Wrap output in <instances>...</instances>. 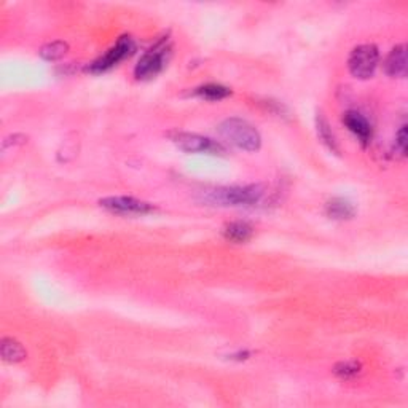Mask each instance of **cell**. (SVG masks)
Masks as SVG:
<instances>
[{"mask_svg":"<svg viewBox=\"0 0 408 408\" xmlns=\"http://www.w3.org/2000/svg\"><path fill=\"white\" fill-rule=\"evenodd\" d=\"M267 189L263 185H240L211 190L204 195V201L214 206H256L263 200Z\"/></svg>","mask_w":408,"mask_h":408,"instance_id":"obj_1","label":"cell"},{"mask_svg":"<svg viewBox=\"0 0 408 408\" xmlns=\"http://www.w3.org/2000/svg\"><path fill=\"white\" fill-rule=\"evenodd\" d=\"M169 139L179 150L185 153H207V155H227V148L220 142L196 134V132L173 131L169 132Z\"/></svg>","mask_w":408,"mask_h":408,"instance_id":"obj_3","label":"cell"},{"mask_svg":"<svg viewBox=\"0 0 408 408\" xmlns=\"http://www.w3.org/2000/svg\"><path fill=\"white\" fill-rule=\"evenodd\" d=\"M379 63V52L373 43H363L352 49L348 59V68L352 77L367 80L373 77Z\"/></svg>","mask_w":408,"mask_h":408,"instance_id":"obj_4","label":"cell"},{"mask_svg":"<svg viewBox=\"0 0 408 408\" xmlns=\"http://www.w3.org/2000/svg\"><path fill=\"white\" fill-rule=\"evenodd\" d=\"M384 72L389 77H399V79H404L407 75V47L404 43L391 49L384 61Z\"/></svg>","mask_w":408,"mask_h":408,"instance_id":"obj_9","label":"cell"},{"mask_svg":"<svg viewBox=\"0 0 408 408\" xmlns=\"http://www.w3.org/2000/svg\"><path fill=\"white\" fill-rule=\"evenodd\" d=\"M0 351H2V357L5 362H21L26 359L27 352L23 348V345L18 343V341L13 338H3L2 345H0Z\"/></svg>","mask_w":408,"mask_h":408,"instance_id":"obj_12","label":"cell"},{"mask_svg":"<svg viewBox=\"0 0 408 408\" xmlns=\"http://www.w3.org/2000/svg\"><path fill=\"white\" fill-rule=\"evenodd\" d=\"M316 128H317V134H319V137H321V141L324 142V144L327 146L334 153H338L340 148H338V144H336L334 131H332V128H330L327 118H325L321 112H319L317 117H316Z\"/></svg>","mask_w":408,"mask_h":408,"instance_id":"obj_14","label":"cell"},{"mask_svg":"<svg viewBox=\"0 0 408 408\" xmlns=\"http://www.w3.org/2000/svg\"><path fill=\"white\" fill-rule=\"evenodd\" d=\"M395 152L400 157L407 155V125H402L395 134Z\"/></svg>","mask_w":408,"mask_h":408,"instance_id":"obj_17","label":"cell"},{"mask_svg":"<svg viewBox=\"0 0 408 408\" xmlns=\"http://www.w3.org/2000/svg\"><path fill=\"white\" fill-rule=\"evenodd\" d=\"M134 49H136L134 40H132L130 36H123L121 38H118V42L115 43L107 53H104L101 58L93 61V63L88 65V70H90L91 74L107 72V70L115 68V65H118L121 61L130 58L131 54L134 53Z\"/></svg>","mask_w":408,"mask_h":408,"instance_id":"obj_6","label":"cell"},{"mask_svg":"<svg viewBox=\"0 0 408 408\" xmlns=\"http://www.w3.org/2000/svg\"><path fill=\"white\" fill-rule=\"evenodd\" d=\"M169 45L166 38L159 40L155 47L148 49V52L139 59L137 63L136 69H134V75L136 79L139 80H148L157 77L162 70L164 69V65L168 63V56H169Z\"/></svg>","mask_w":408,"mask_h":408,"instance_id":"obj_5","label":"cell"},{"mask_svg":"<svg viewBox=\"0 0 408 408\" xmlns=\"http://www.w3.org/2000/svg\"><path fill=\"white\" fill-rule=\"evenodd\" d=\"M193 95L206 99V101H222V99L231 96V90L223 85H217V84H207L203 86H198Z\"/></svg>","mask_w":408,"mask_h":408,"instance_id":"obj_13","label":"cell"},{"mask_svg":"<svg viewBox=\"0 0 408 408\" xmlns=\"http://www.w3.org/2000/svg\"><path fill=\"white\" fill-rule=\"evenodd\" d=\"M101 207L107 209L109 212L118 214V216H146L155 211V206L147 201L137 200L132 196H109L102 198Z\"/></svg>","mask_w":408,"mask_h":408,"instance_id":"obj_7","label":"cell"},{"mask_svg":"<svg viewBox=\"0 0 408 408\" xmlns=\"http://www.w3.org/2000/svg\"><path fill=\"white\" fill-rule=\"evenodd\" d=\"M325 214L334 220H350L354 217L356 209L345 198H334L325 204Z\"/></svg>","mask_w":408,"mask_h":408,"instance_id":"obj_10","label":"cell"},{"mask_svg":"<svg viewBox=\"0 0 408 408\" xmlns=\"http://www.w3.org/2000/svg\"><path fill=\"white\" fill-rule=\"evenodd\" d=\"M359 372H361V363L356 362V361L340 362V363H336V367H335V373L338 375L340 378H345V379L354 378Z\"/></svg>","mask_w":408,"mask_h":408,"instance_id":"obj_16","label":"cell"},{"mask_svg":"<svg viewBox=\"0 0 408 408\" xmlns=\"http://www.w3.org/2000/svg\"><path fill=\"white\" fill-rule=\"evenodd\" d=\"M69 52V45L63 40H56V42H52V43H47V45H43L40 48V56L45 59V61H58L61 58L65 56V53Z\"/></svg>","mask_w":408,"mask_h":408,"instance_id":"obj_15","label":"cell"},{"mask_svg":"<svg viewBox=\"0 0 408 408\" xmlns=\"http://www.w3.org/2000/svg\"><path fill=\"white\" fill-rule=\"evenodd\" d=\"M343 123L346 125V128L361 141L362 146H368V142L372 141L373 136L372 125L368 123V120L363 117L361 112H357V110H350V112H346L343 117Z\"/></svg>","mask_w":408,"mask_h":408,"instance_id":"obj_8","label":"cell"},{"mask_svg":"<svg viewBox=\"0 0 408 408\" xmlns=\"http://www.w3.org/2000/svg\"><path fill=\"white\" fill-rule=\"evenodd\" d=\"M225 238L231 242H236V244H242V242H247L253 235V228L251 223L244 222V220H236V222L228 223L223 230Z\"/></svg>","mask_w":408,"mask_h":408,"instance_id":"obj_11","label":"cell"},{"mask_svg":"<svg viewBox=\"0 0 408 408\" xmlns=\"http://www.w3.org/2000/svg\"><path fill=\"white\" fill-rule=\"evenodd\" d=\"M219 134L223 137L228 144L241 148L246 152H257L262 146L260 132L252 126L249 121L231 117L223 120L219 125Z\"/></svg>","mask_w":408,"mask_h":408,"instance_id":"obj_2","label":"cell"}]
</instances>
